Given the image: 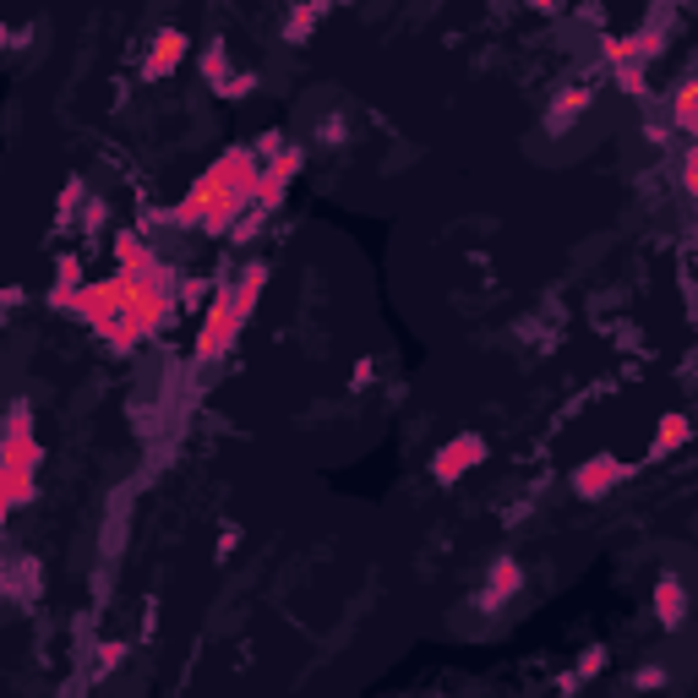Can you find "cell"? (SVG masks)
<instances>
[{
    "instance_id": "1",
    "label": "cell",
    "mask_w": 698,
    "mask_h": 698,
    "mask_svg": "<svg viewBox=\"0 0 698 698\" xmlns=\"http://www.w3.org/2000/svg\"><path fill=\"white\" fill-rule=\"evenodd\" d=\"M38 464H44V442L33 431V405L16 399L0 420V524H5V513H16L38 497Z\"/></svg>"
},
{
    "instance_id": "2",
    "label": "cell",
    "mask_w": 698,
    "mask_h": 698,
    "mask_svg": "<svg viewBox=\"0 0 698 698\" xmlns=\"http://www.w3.org/2000/svg\"><path fill=\"white\" fill-rule=\"evenodd\" d=\"M263 284H268V263H246V274L235 284H219V295L208 300V317L197 328V366H213L235 350L241 328L252 322V311L263 300Z\"/></svg>"
},
{
    "instance_id": "3",
    "label": "cell",
    "mask_w": 698,
    "mask_h": 698,
    "mask_svg": "<svg viewBox=\"0 0 698 698\" xmlns=\"http://www.w3.org/2000/svg\"><path fill=\"white\" fill-rule=\"evenodd\" d=\"M121 306H126V279H121V274H110L104 284H77V289L66 295V311H77L93 333H104V328L115 322Z\"/></svg>"
},
{
    "instance_id": "4",
    "label": "cell",
    "mask_w": 698,
    "mask_h": 698,
    "mask_svg": "<svg viewBox=\"0 0 698 698\" xmlns=\"http://www.w3.org/2000/svg\"><path fill=\"white\" fill-rule=\"evenodd\" d=\"M208 169H213V180L230 197H241L246 208H257V180H263V153L257 147H224Z\"/></svg>"
},
{
    "instance_id": "5",
    "label": "cell",
    "mask_w": 698,
    "mask_h": 698,
    "mask_svg": "<svg viewBox=\"0 0 698 698\" xmlns=\"http://www.w3.org/2000/svg\"><path fill=\"white\" fill-rule=\"evenodd\" d=\"M486 436L480 431H458V436H447L436 453H431V480H442V486H453V480H464L469 469H480L486 464Z\"/></svg>"
},
{
    "instance_id": "6",
    "label": "cell",
    "mask_w": 698,
    "mask_h": 698,
    "mask_svg": "<svg viewBox=\"0 0 698 698\" xmlns=\"http://www.w3.org/2000/svg\"><path fill=\"white\" fill-rule=\"evenodd\" d=\"M628 475H633L628 458H617V453H595V458H584V464L567 475V486H573L578 502H600V497H611Z\"/></svg>"
},
{
    "instance_id": "7",
    "label": "cell",
    "mask_w": 698,
    "mask_h": 698,
    "mask_svg": "<svg viewBox=\"0 0 698 698\" xmlns=\"http://www.w3.org/2000/svg\"><path fill=\"white\" fill-rule=\"evenodd\" d=\"M300 164H306V147H279V153H268V164H263V180H257V208H263V213L284 208V197H289V180L300 175Z\"/></svg>"
},
{
    "instance_id": "8",
    "label": "cell",
    "mask_w": 698,
    "mask_h": 698,
    "mask_svg": "<svg viewBox=\"0 0 698 698\" xmlns=\"http://www.w3.org/2000/svg\"><path fill=\"white\" fill-rule=\"evenodd\" d=\"M186 49H191V38H186L180 27H164V33H153V49L142 55V77H147V82H164V77H175V66L186 60Z\"/></svg>"
},
{
    "instance_id": "9",
    "label": "cell",
    "mask_w": 698,
    "mask_h": 698,
    "mask_svg": "<svg viewBox=\"0 0 698 698\" xmlns=\"http://www.w3.org/2000/svg\"><path fill=\"white\" fill-rule=\"evenodd\" d=\"M661 49H666V27H639V33H628V38H606V60H661Z\"/></svg>"
},
{
    "instance_id": "10",
    "label": "cell",
    "mask_w": 698,
    "mask_h": 698,
    "mask_svg": "<svg viewBox=\"0 0 698 698\" xmlns=\"http://www.w3.org/2000/svg\"><path fill=\"white\" fill-rule=\"evenodd\" d=\"M110 257H115V274H121V279H137L142 268H153V263H158V257H153V246L142 241L137 230H115V235H110Z\"/></svg>"
},
{
    "instance_id": "11",
    "label": "cell",
    "mask_w": 698,
    "mask_h": 698,
    "mask_svg": "<svg viewBox=\"0 0 698 698\" xmlns=\"http://www.w3.org/2000/svg\"><path fill=\"white\" fill-rule=\"evenodd\" d=\"M655 622H661L666 633H677V628L688 622V589H683L677 578H661V584H655Z\"/></svg>"
},
{
    "instance_id": "12",
    "label": "cell",
    "mask_w": 698,
    "mask_h": 698,
    "mask_svg": "<svg viewBox=\"0 0 698 698\" xmlns=\"http://www.w3.org/2000/svg\"><path fill=\"white\" fill-rule=\"evenodd\" d=\"M147 333H153V328L142 322L137 311H132V306H121V311H115V322H110V328H104L99 339H104V344H110L115 355H132V350H137L142 339H147Z\"/></svg>"
},
{
    "instance_id": "13",
    "label": "cell",
    "mask_w": 698,
    "mask_h": 698,
    "mask_svg": "<svg viewBox=\"0 0 698 698\" xmlns=\"http://www.w3.org/2000/svg\"><path fill=\"white\" fill-rule=\"evenodd\" d=\"M513 595H524V567L513 557H502L491 573H486V606H502V600H513Z\"/></svg>"
},
{
    "instance_id": "14",
    "label": "cell",
    "mask_w": 698,
    "mask_h": 698,
    "mask_svg": "<svg viewBox=\"0 0 698 698\" xmlns=\"http://www.w3.org/2000/svg\"><path fill=\"white\" fill-rule=\"evenodd\" d=\"M688 436H694V420L688 416H661L655 425V442H650V458H666V453H677V447H688Z\"/></svg>"
},
{
    "instance_id": "15",
    "label": "cell",
    "mask_w": 698,
    "mask_h": 698,
    "mask_svg": "<svg viewBox=\"0 0 698 698\" xmlns=\"http://www.w3.org/2000/svg\"><path fill=\"white\" fill-rule=\"evenodd\" d=\"M77 284H88V268H82V257H55V289H49V306L55 311H66V295L77 289Z\"/></svg>"
},
{
    "instance_id": "16",
    "label": "cell",
    "mask_w": 698,
    "mask_h": 698,
    "mask_svg": "<svg viewBox=\"0 0 698 698\" xmlns=\"http://www.w3.org/2000/svg\"><path fill=\"white\" fill-rule=\"evenodd\" d=\"M672 115H677V132H683V137H694V132H698V82H694V77H683V82H677Z\"/></svg>"
},
{
    "instance_id": "17",
    "label": "cell",
    "mask_w": 698,
    "mask_h": 698,
    "mask_svg": "<svg viewBox=\"0 0 698 698\" xmlns=\"http://www.w3.org/2000/svg\"><path fill=\"white\" fill-rule=\"evenodd\" d=\"M611 77H617V88L628 99H644L650 93V66L644 60H611Z\"/></svg>"
},
{
    "instance_id": "18",
    "label": "cell",
    "mask_w": 698,
    "mask_h": 698,
    "mask_svg": "<svg viewBox=\"0 0 698 698\" xmlns=\"http://www.w3.org/2000/svg\"><path fill=\"white\" fill-rule=\"evenodd\" d=\"M202 77L213 82V93L230 82V55H224V44H208V55H202Z\"/></svg>"
},
{
    "instance_id": "19",
    "label": "cell",
    "mask_w": 698,
    "mask_h": 698,
    "mask_svg": "<svg viewBox=\"0 0 698 698\" xmlns=\"http://www.w3.org/2000/svg\"><path fill=\"white\" fill-rule=\"evenodd\" d=\"M584 104H589V93H584V88H573V93H562L557 104H552V132H557V121H562V115L573 121V115H578Z\"/></svg>"
},
{
    "instance_id": "20",
    "label": "cell",
    "mask_w": 698,
    "mask_h": 698,
    "mask_svg": "<svg viewBox=\"0 0 698 698\" xmlns=\"http://www.w3.org/2000/svg\"><path fill=\"white\" fill-rule=\"evenodd\" d=\"M677 175H683V191L694 197V191H698V153H694V147H683V164H677Z\"/></svg>"
},
{
    "instance_id": "21",
    "label": "cell",
    "mask_w": 698,
    "mask_h": 698,
    "mask_svg": "<svg viewBox=\"0 0 698 698\" xmlns=\"http://www.w3.org/2000/svg\"><path fill=\"white\" fill-rule=\"evenodd\" d=\"M252 88H257V77H252V71H241V77H230V82L219 88V99H246Z\"/></svg>"
},
{
    "instance_id": "22",
    "label": "cell",
    "mask_w": 698,
    "mask_h": 698,
    "mask_svg": "<svg viewBox=\"0 0 698 698\" xmlns=\"http://www.w3.org/2000/svg\"><path fill=\"white\" fill-rule=\"evenodd\" d=\"M311 22H317V16H311L306 5H295V16H289V44H300V38L311 33Z\"/></svg>"
},
{
    "instance_id": "23",
    "label": "cell",
    "mask_w": 698,
    "mask_h": 698,
    "mask_svg": "<svg viewBox=\"0 0 698 698\" xmlns=\"http://www.w3.org/2000/svg\"><path fill=\"white\" fill-rule=\"evenodd\" d=\"M600 666H606V650L595 644V650H584V661H578V677H595Z\"/></svg>"
},
{
    "instance_id": "24",
    "label": "cell",
    "mask_w": 698,
    "mask_h": 698,
    "mask_svg": "<svg viewBox=\"0 0 698 698\" xmlns=\"http://www.w3.org/2000/svg\"><path fill=\"white\" fill-rule=\"evenodd\" d=\"M633 683H639V688H666V672H661V666H644Z\"/></svg>"
},
{
    "instance_id": "25",
    "label": "cell",
    "mask_w": 698,
    "mask_h": 698,
    "mask_svg": "<svg viewBox=\"0 0 698 698\" xmlns=\"http://www.w3.org/2000/svg\"><path fill=\"white\" fill-rule=\"evenodd\" d=\"M121 655H126V644H104V650H99V666H104V672H110V666H115V661H121Z\"/></svg>"
},
{
    "instance_id": "26",
    "label": "cell",
    "mask_w": 698,
    "mask_h": 698,
    "mask_svg": "<svg viewBox=\"0 0 698 698\" xmlns=\"http://www.w3.org/2000/svg\"><path fill=\"white\" fill-rule=\"evenodd\" d=\"M300 5H306V11H311V16H317V11H328V5H333V0H300Z\"/></svg>"
},
{
    "instance_id": "27",
    "label": "cell",
    "mask_w": 698,
    "mask_h": 698,
    "mask_svg": "<svg viewBox=\"0 0 698 698\" xmlns=\"http://www.w3.org/2000/svg\"><path fill=\"white\" fill-rule=\"evenodd\" d=\"M524 5H535V11H552V5H557V0H524Z\"/></svg>"
},
{
    "instance_id": "28",
    "label": "cell",
    "mask_w": 698,
    "mask_h": 698,
    "mask_svg": "<svg viewBox=\"0 0 698 698\" xmlns=\"http://www.w3.org/2000/svg\"><path fill=\"white\" fill-rule=\"evenodd\" d=\"M5 44H11V27H5V22H0V49H5Z\"/></svg>"
},
{
    "instance_id": "29",
    "label": "cell",
    "mask_w": 698,
    "mask_h": 698,
    "mask_svg": "<svg viewBox=\"0 0 698 698\" xmlns=\"http://www.w3.org/2000/svg\"><path fill=\"white\" fill-rule=\"evenodd\" d=\"M0 589H5V562H0Z\"/></svg>"
}]
</instances>
